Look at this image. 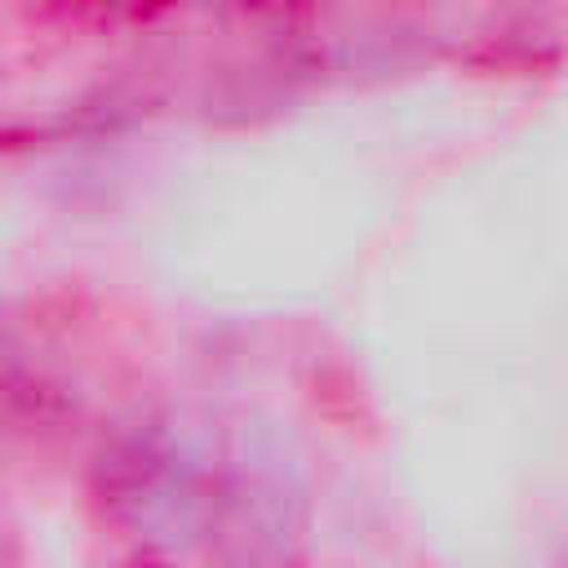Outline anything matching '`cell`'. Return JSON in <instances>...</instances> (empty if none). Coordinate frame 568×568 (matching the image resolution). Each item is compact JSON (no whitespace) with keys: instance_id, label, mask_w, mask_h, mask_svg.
<instances>
[{"instance_id":"cell-1","label":"cell","mask_w":568,"mask_h":568,"mask_svg":"<svg viewBox=\"0 0 568 568\" xmlns=\"http://www.w3.org/2000/svg\"><path fill=\"white\" fill-rule=\"evenodd\" d=\"M84 0H0V18H22L36 22V13H53V9H80Z\"/></svg>"},{"instance_id":"cell-2","label":"cell","mask_w":568,"mask_h":568,"mask_svg":"<svg viewBox=\"0 0 568 568\" xmlns=\"http://www.w3.org/2000/svg\"><path fill=\"white\" fill-rule=\"evenodd\" d=\"M244 9H257V13H288V9H297V4H306V0H240Z\"/></svg>"}]
</instances>
